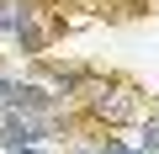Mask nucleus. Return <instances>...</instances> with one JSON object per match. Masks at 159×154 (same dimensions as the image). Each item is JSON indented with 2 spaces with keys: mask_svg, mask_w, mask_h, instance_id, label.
<instances>
[{
  "mask_svg": "<svg viewBox=\"0 0 159 154\" xmlns=\"http://www.w3.org/2000/svg\"><path fill=\"white\" fill-rule=\"evenodd\" d=\"M80 106H85V117L101 133H117V128H127V122L143 117V91L133 80H117V74H96V80L80 91Z\"/></svg>",
  "mask_w": 159,
  "mask_h": 154,
  "instance_id": "f257e3e1",
  "label": "nucleus"
},
{
  "mask_svg": "<svg viewBox=\"0 0 159 154\" xmlns=\"http://www.w3.org/2000/svg\"><path fill=\"white\" fill-rule=\"evenodd\" d=\"M32 16H43L37 0H0V37H11L16 27H27Z\"/></svg>",
  "mask_w": 159,
  "mask_h": 154,
  "instance_id": "f03ea898",
  "label": "nucleus"
},
{
  "mask_svg": "<svg viewBox=\"0 0 159 154\" xmlns=\"http://www.w3.org/2000/svg\"><path fill=\"white\" fill-rule=\"evenodd\" d=\"M143 154H159V117L148 112V117H138V138H133Z\"/></svg>",
  "mask_w": 159,
  "mask_h": 154,
  "instance_id": "7ed1b4c3",
  "label": "nucleus"
},
{
  "mask_svg": "<svg viewBox=\"0 0 159 154\" xmlns=\"http://www.w3.org/2000/svg\"><path fill=\"white\" fill-rule=\"evenodd\" d=\"M64 154H101V138H90V143H80V149H64Z\"/></svg>",
  "mask_w": 159,
  "mask_h": 154,
  "instance_id": "20e7f679",
  "label": "nucleus"
}]
</instances>
